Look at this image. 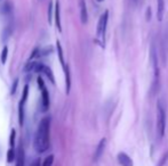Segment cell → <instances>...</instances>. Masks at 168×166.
Wrapping results in <instances>:
<instances>
[{"instance_id": "obj_1", "label": "cell", "mask_w": 168, "mask_h": 166, "mask_svg": "<svg viewBox=\"0 0 168 166\" xmlns=\"http://www.w3.org/2000/svg\"><path fill=\"white\" fill-rule=\"evenodd\" d=\"M49 128H51V118L47 116L40 121L35 138V148L40 153H45L49 148Z\"/></svg>"}, {"instance_id": "obj_2", "label": "cell", "mask_w": 168, "mask_h": 166, "mask_svg": "<svg viewBox=\"0 0 168 166\" xmlns=\"http://www.w3.org/2000/svg\"><path fill=\"white\" fill-rule=\"evenodd\" d=\"M166 131V109L165 103L159 100L157 103V135L159 139H162Z\"/></svg>"}, {"instance_id": "obj_3", "label": "cell", "mask_w": 168, "mask_h": 166, "mask_svg": "<svg viewBox=\"0 0 168 166\" xmlns=\"http://www.w3.org/2000/svg\"><path fill=\"white\" fill-rule=\"evenodd\" d=\"M151 59L153 64V71H154V75H153V82L151 85V96H155L157 91L159 89V66H158V57H157V51H155L154 44L151 46Z\"/></svg>"}, {"instance_id": "obj_4", "label": "cell", "mask_w": 168, "mask_h": 166, "mask_svg": "<svg viewBox=\"0 0 168 166\" xmlns=\"http://www.w3.org/2000/svg\"><path fill=\"white\" fill-rule=\"evenodd\" d=\"M108 19H109V10H105L104 14L100 17L97 24V30H96V34L100 38H104L105 35V30H106V24H108Z\"/></svg>"}, {"instance_id": "obj_5", "label": "cell", "mask_w": 168, "mask_h": 166, "mask_svg": "<svg viewBox=\"0 0 168 166\" xmlns=\"http://www.w3.org/2000/svg\"><path fill=\"white\" fill-rule=\"evenodd\" d=\"M105 144H106V139L105 138L101 139V141L98 142L97 147H96L95 153H94V162H97V160L101 158V156L103 155V153H104Z\"/></svg>"}, {"instance_id": "obj_6", "label": "cell", "mask_w": 168, "mask_h": 166, "mask_svg": "<svg viewBox=\"0 0 168 166\" xmlns=\"http://www.w3.org/2000/svg\"><path fill=\"white\" fill-rule=\"evenodd\" d=\"M117 158L121 166H133V159L126 153H119Z\"/></svg>"}, {"instance_id": "obj_7", "label": "cell", "mask_w": 168, "mask_h": 166, "mask_svg": "<svg viewBox=\"0 0 168 166\" xmlns=\"http://www.w3.org/2000/svg\"><path fill=\"white\" fill-rule=\"evenodd\" d=\"M79 7H80V19L81 23L86 24L88 21V13H87V6H86L85 0H79Z\"/></svg>"}, {"instance_id": "obj_8", "label": "cell", "mask_w": 168, "mask_h": 166, "mask_svg": "<svg viewBox=\"0 0 168 166\" xmlns=\"http://www.w3.org/2000/svg\"><path fill=\"white\" fill-rule=\"evenodd\" d=\"M24 160H25V153H24V148L22 143H19L17 155H16V166H24Z\"/></svg>"}, {"instance_id": "obj_9", "label": "cell", "mask_w": 168, "mask_h": 166, "mask_svg": "<svg viewBox=\"0 0 168 166\" xmlns=\"http://www.w3.org/2000/svg\"><path fill=\"white\" fill-rule=\"evenodd\" d=\"M49 107V94H48L47 89L45 88L41 91V109L42 112H46Z\"/></svg>"}, {"instance_id": "obj_10", "label": "cell", "mask_w": 168, "mask_h": 166, "mask_svg": "<svg viewBox=\"0 0 168 166\" xmlns=\"http://www.w3.org/2000/svg\"><path fill=\"white\" fill-rule=\"evenodd\" d=\"M165 12V0H157V17L158 21H161Z\"/></svg>"}, {"instance_id": "obj_11", "label": "cell", "mask_w": 168, "mask_h": 166, "mask_svg": "<svg viewBox=\"0 0 168 166\" xmlns=\"http://www.w3.org/2000/svg\"><path fill=\"white\" fill-rule=\"evenodd\" d=\"M55 24H56L57 30L62 32V26H61V17H60V3H55Z\"/></svg>"}, {"instance_id": "obj_12", "label": "cell", "mask_w": 168, "mask_h": 166, "mask_svg": "<svg viewBox=\"0 0 168 166\" xmlns=\"http://www.w3.org/2000/svg\"><path fill=\"white\" fill-rule=\"evenodd\" d=\"M12 32H13V28H12V25L3 28V34H1V40H3V42L8 40V39L10 38V35H12Z\"/></svg>"}, {"instance_id": "obj_13", "label": "cell", "mask_w": 168, "mask_h": 166, "mask_svg": "<svg viewBox=\"0 0 168 166\" xmlns=\"http://www.w3.org/2000/svg\"><path fill=\"white\" fill-rule=\"evenodd\" d=\"M56 48H57V55H58V58H60V63L61 65L63 66V68L65 67V62H64V57H63V50H62V46H61L60 41L56 42Z\"/></svg>"}, {"instance_id": "obj_14", "label": "cell", "mask_w": 168, "mask_h": 166, "mask_svg": "<svg viewBox=\"0 0 168 166\" xmlns=\"http://www.w3.org/2000/svg\"><path fill=\"white\" fill-rule=\"evenodd\" d=\"M64 73H65V83H67V93L70 92L71 89V78H70V71H69V67L65 66L64 67Z\"/></svg>"}, {"instance_id": "obj_15", "label": "cell", "mask_w": 168, "mask_h": 166, "mask_svg": "<svg viewBox=\"0 0 168 166\" xmlns=\"http://www.w3.org/2000/svg\"><path fill=\"white\" fill-rule=\"evenodd\" d=\"M41 72H44L46 75H47V78H49V81L54 84L55 83V78H54V75H53V72H51V69L48 67V66H46V65H44L42 66V71Z\"/></svg>"}, {"instance_id": "obj_16", "label": "cell", "mask_w": 168, "mask_h": 166, "mask_svg": "<svg viewBox=\"0 0 168 166\" xmlns=\"http://www.w3.org/2000/svg\"><path fill=\"white\" fill-rule=\"evenodd\" d=\"M12 8H13L12 3H10L9 1H7V3H5L3 6H1V13H3V15H8V14L12 12Z\"/></svg>"}, {"instance_id": "obj_17", "label": "cell", "mask_w": 168, "mask_h": 166, "mask_svg": "<svg viewBox=\"0 0 168 166\" xmlns=\"http://www.w3.org/2000/svg\"><path fill=\"white\" fill-rule=\"evenodd\" d=\"M23 103H19V125L22 126L23 123H24V108H23Z\"/></svg>"}, {"instance_id": "obj_18", "label": "cell", "mask_w": 168, "mask_h": 166, "mask_svg": "<svg viewBox=\"0 0 168 166\" xmlns=\"http://www.w3.org/2000/svg\"><path fill=\"white\" fill-rule=\"evenodd\" d=\"M15 158H16L15 150H14V148H10L9 150L7 151V162H8V163H12Z\"/></svg>"}, {"instance_id": "obj_19", "label": "cell", "mask_w": 168, "mask_h": 166, "mask_svg": "<svg viewBox=\"0 0 168 166\" xmlns=\"http://www.w3.org/2000/svg\"><path fill=\"white\" fill-rule=\"evenodd\" d=\"M53 163H54V155H49L44 159L41 166H51Z\"/></svg>"}, {"instance_id": "obj_20", "label": "cell", "mask_w": 168, "mask_h": 166, "mask_svg": "<svg viewBox=\"0 0 168 166\" xmlns=\"http://www.w3.org/2000/svg\"><path fill=\"white\" fill-rule=\"evenodd\" d=\"M28 96H29V85L25 84V85H24V89H23L22 99H21L19 103H23V105H24V103H25V101L28 100Z\"/></svg>"}, {"instance_id": "obj_21", "label": "cell", "mask_w": 168, "mask_h": 166, "mask_svg": "<svg viewBox=\"0 0 168 166\" xmlns=\"http://www.w3.org/2000/svg\"><path fill=\"white\" fill-rule=\"evenodd\" d=\"M7 56H8V48H7V46H5L3 48V51H1V63L3 64L6 63Z\"/></svg>"}, {"instance_id": "obj_22", "label": "cell", "mask_w": 168, "mask_h": 166, "mask_svg": "<svg viewBox=\"0 0 168 166\" xmlns=\"http://www.w3.org/2000/svg\"><path fill=\"white\" fill-rule=\"evenodd\" d=\"M53 22V3H49V6H48V23L51 24Z\"/></svg>"}, {"instance_id": "obj_23", "label": "cell", "mask_w": 168, "mask_h": 166, "mask_svg": "<svg viewBox=\"0 0 168 166\" xmlns=\"http://www.w3.org/2000/svg\"><path fill=\"white\" fill-rule=\"evenodd\" d=\"M167 160H168V151L162 155V157L160 158V160H159V163L157 164V166H165V164H166Z\"/></svg>"}, {"instance_id": "obj_24", "label": "cell", "mask_w": 168, "mask_h": 166, "mask_svg": "<svg viewBox=\"0 0 168 166\" xmlns=\"http://www.w3.org/2000/svg\"><path fill=\"white\" fill-rule=\"evenodd\" d=\"M15 137H16V131L15 130H12V132H10V147L14 148V146H15Z\"/></svg>"}, {"instance_id": "obj_25", "label": "cell", "mask_w": 168, "mask_h": 166, "mask_svg": "<svg viewBox=\"0 0 168 166\" xmlns=\"http://www.w3.org/2000/svg\"><path fill=\"white\" fill-rule=\"evenodd\" d=\"M17 85H19V80H17V78H15V80H14V82H13V85H12V90H10V94H12V96L15 93L16 89H17Z\"/></svg>"}, {"instance_id": "obj_26", "label": "cell", "mask_w": 168, "mask_h": 166, "mask_svg": "<svg viewBox=\"0 0 168 166\" xmlns=\"http://www.w3.org/2000/svg\"><path fill=\"white\" fill-rule=\"evenodd\" d=\"M37 82H38L39 89H40L41 91L46 88V85H45V82H44V80H42V78H40V76H39V78H37Z\"/></svg>"}, {"instance_id": "obj_27", "label": "cell", "mask_w": 168, "mask_h": 166, "mask_svg": "<svg viewBox=\"0 0 168 166\" xmlns=\"http://www.w3.org/2000/svg\"><path fill=\"white\" fill-rule=\"evenodd\" d=\"M39 55V49L38 48H35V50L32 51V53H31V56H30V60H32L33 59V58H35V57H37Z\"/></svg>"}, {"instance_id": "obj_28", "label": "cell", "mask_w": 168, "mask_h": 166, "mask_svg": "<svg viewBox=\"0 0 168 166\" xmlns=\"http://www.w3.org/2000/svg\"><path fill=\"white\" fill-rule=\"evenodd\" d=\"M151 14H152L151 8L148 7V9H146V21H150V19H151Z\"/></svg>"}, {"instance_id": "obj_29", "label": "cell", "mask_w": 168, "mask_h": 166, "mask_svg": "<svg viewBox=\"0 0 168 166\" xmlns=\"http://www.w3.org/2000/svg\"><path fill=\"white\" fill-rule=\"evenodd\" d=\"M31 166H40V159H37L31 164Z\"/></svg>"}, {"instance_id": "obj_30", "label": "cell", "mask_w": 168, "mask_h": 166, "mask_svg": "<svg viewBox=\"0 0 168 166\" xmlns=\"http://www.w3.org/2000/svg\"><path fill=\"white\" fill-rule=\"evenodd\" d=\"M97 1H98V3H102V1H103V0H97Z\"/></svg>"}, {"instance_id": "obj_31", "label": "cell", "mask_w": 168, "mask_h": 166, "mask_svg": "<svg viewBox=\"0 0 168 166\" xmlns=\"http://www.w3.org/2000/svg\"><path fill=\"white\" fill-rule=\"evenodd\" d=\"M134 1H135V3H136V1H137V0H134Z\"/></svg>"}]
</instances>
